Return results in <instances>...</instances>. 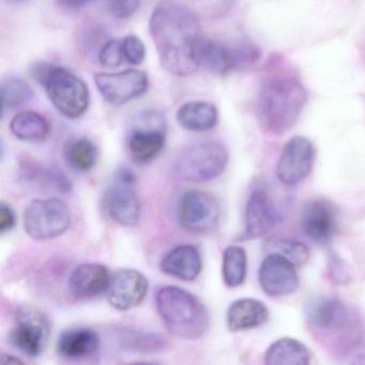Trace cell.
I'll return each mask as SVG.
<instances>
[{
	"label": "cell",
	"instance_id": "15",
	"mask_svg": "<svg viewBox=\"0 0 365 365\" xmlns=\"http://www.w3.org/2000/svg\"><path fill=\"white\" fill-rule=\"evenodd\" d=\"M258 279L264 294L272 298L289 296L299 286L296 264L279 253H270L262 260Z\"/></svg>",
	"mask_w": 365,
	"mask_h": 365
},
{
	"label": "cell",
	"instance_id": "23",
	"mask_svg": "<svg viewBox=\"0 0 365 365\" xmlns=\"http://www.w3.org/2000/svg\"><path fill=\"white\" fill-rule=\"evenodd\" d=\"M179 125L190 132H207L215 129L219 123V112L215 104L205 101H191L177 110Z\"/></svg>",
	"mask_w": 365,
	"mask_h": 365
},
{
	"label": "cell",
	"instance_id": "12",
	"mask_svg": "<svg viewBox=\"0 0 365 365\" xmlns=\"http://www.w3.org/2000/svg\"><path fill=\"white\" fill-rule=\"evenodd\" d=\"M177 212L183 230L193 234H207L217 227L221 207L212 194L194 189L182 194Z\"/></svg>",
	"mask_w": 365,
	"mask_h": 365
},
{
	"label": "cell",
	"instance_id": "31",
	"mask_svg": "<svg viewBox=\"0 0 365 365\" xmlns=\"http://www.w3.org/2000/svg\"><path fill=\"white\" fill-rule=\"evenodd\" d=\"M123 56L131 65H140L146 57V46L144 42L135 35H129L121 42Z\"/></svg>",
	"mask_w": 365,
	"mask_h": 365
},
{
	"label": "cell",
	"instance_id": "28",
	"mask_svg": "<svg viewBox=\"0 0 365 365\" xmlns=\"http://www.w3.org/2000/svg\"><path fill=\"white\" fill-rule=\"evenodd\" d=\"M119 339L125 349L143 354H155L166 347L165 341L159 335L134 329H121Z\"/></svg>",
	"mask_w": 365,
	"mask_h": 365
},
{
	"label": "cell",
	"instance_id": "10",
	"mask_svg": "<svg viewBox=\"0 0 365 365\" xmlns=\"http://www.w3.org/2000/svg\"><path fill=\"white\" fill-rule=\"evenodd\" d=\"M52 326L48 316L33 305H21L14 315L10 341L29 356L43 354L50 341Z\"/></svg>",
	"mask_w": 365,
	"mask_h": 365
},
{
	"label": "cell",
	"instance_id": "35",
	"mask_svg": "<svg viewBox=\"0 0 365 365\" xmlns=\"http://www.w3.org/2000/svg\"><path fill=\"white\" fill-rule=\"evenodd\" d=\"M58 1L68 8H82L96 0H58Z\"/></svg>",
	"mask_w": 365,
	"mask_h": 365
},
{
	"label": "cell",
	"instance_id": "14",
	"mask_svg": "<svg viewBox=\"0 0 365 365\" xmlns=\"http://www.w3.org/2000/svg\"><path fill=\"white\" fill-rule=\"evenodd\" d=\"M315 149L311 140L303 136H294L288 140L279 155L277 176L283 185H298L304 180L314 165Z\"/></svg>",
	"mask_w": 365,
	"mask_h": 365
},
{
	"label": "cell",
	"instance_id": "8",
	"mask_svg": "<svg viewBox=\"0 0 365 365\" xmlns=\"http://www.w3.org/2000/svg\"><path fill=\"white\" fill-rule=\"evenodd\" d=\"M24 228L35 240H50L65 234L71 225L69 207L59 198L35 200L25 209Z\"/></svg>",
	"mask_w": 365,
	"mask_h": 365
},
{
	"label": "cell",
	"instance_id": "20",
	"mask_svg": "<svg viewBox=\"0 0 365 365\" xmlns=\"http://www.w3.org/2000/svg\"><path fill=\"white\" fill-rule=\"evenodd\" d=\"M101 345L99 334L87 327L63 331L57 341V352L67 360H84L95 356Z\"/></svg>",
	"mask_w": 365,
	"mask_h": 365
},
{
	"label": "cell",
	"instance_id": "36",
	"mask_svg": "<svg viewBox=\"0 0 365 365\" xmlns=\"http://www.w3.org/2000/svg\"><path fill=\"white\" fill-rule=\"evenodd\" d=\"M0 361L4 364H11V363H14V364H18V363H24L20 359L16 358V356H11V354H1V358H0Z\"/></svg>",
	"mask_w": 365,
	"mask_h": 365
},
{
	"label": "cell",
	"instance_id": "17",
	"mask_svg": "<svg viewBox=\"0 0 365 365\" xmlns=\"http://www.w3.org/2000/svg\"><path fill=\"white\" fill-rule=\"evenodd\" d=\"M300 226L307 238L318 245H326L336 232V209L332 202L322 198L309 200L301 211Z\"/></svg>",
	"mask_w": 365,
	"mask_h": 365
},
{
	"label": "cell",
	"instance_id": "5",
	"mask_svg": "<svg viewBox=\"0 0 365 365\" xmlns=\"http://www.w3.org/2000/svg\"><path fill=\"white\" fill-rule=\"evenodd\" d=\"M34 78L43 87L54 108L66 118L84 116L91 104V93L86 83L78 76L51 63H40L34 67Z\"/></svg>",
	"mask_w": 365,
	"mask_h": 365
},
{
	"label": "cell",
	"instance_id": "4",
	"mask_svg": "<svg viewBox=\"0 0 365 365\" xmlns=\"http://www.w3.org/2000/svg\"><path fill=\"white\" fill-rule=\"evenodd\" d=\"M155 307L165 328L175 336L196 341L206 334L210 316L200 298L178 286L160 288Z\"/></svg>",
	"mask_w": 365,
	"mask_h": 365
},
{
	"label": "cell",
	"instance_id": "25",
	"mask_svg": "<svg viewBox=\"0 0 365 365\" xmlns=\"http://www.w3.org/2000/svg\"><path fill=\"white\" fill-rule=\"evenodd\" d=\"M12 134L24 142L38 143L51 133V123L39 113L27 110L16 115L10 123Z\"/></svg>",
	"mask_w": 365,
	"mask_h": 365
},
{
	"label": "cell",
	"instance_id": "34",
	"mask_svg": "<svg viewBox=\"0 0 365 365\" xmlns=\"http://www.w3.org/2000/svg\"><path fill=\"white\" fill-rule=\"evenodd\" d=\"M16 215L14 209L6 202L0 204V232L1 235L12 230L16 226Z\"/></svg>",
	"mask_w": 365,
	"mask_h": 365
},
{
	"label": "cell",
	"instance_id": "26",
	"mask_svg": "<svg viewBox=\"0 0 365 365\" xmlns=\"http://www.w3.org/2000/svg\"><path fill=\"white\" fill-rule=\"evenodd\" d=\"M68 165L80 173H88L98 161V148L93 140L86 138H76L68 144L65 151Z\"/></svg>",
	"mask_w": 365,
	"mask_h": 365
},
{
	"label": "cell",
	"instance_id": "29",
	"mask_svg": "<svg viewBox=\"0 0 365 365\" xmlns=\"http://www.w3.org/2000/svg\"><path fill=\"white\" fill-rule=\"evenodd\" d=\"M0 97L3 113L7 110L20 108L33 98V91L25 81L11 78L4 81L0 87Z\"/></svg>",
	"mask_w": 365,
	"mask_h": 365
},
{
	"label": "cell",
	"instance_id": "11",
	"mask_svg": "<svg viewBox=\"0 0 365 365\" xmlns=\"http://www.w3.org/2000/svg\"><path fill=\"white\" fill-rule=\"evenodd\" d=\"M260 52L254 44L227 46L204 38L200 48V65L217 76H227L255 65Z\"/></svg>",
	"mask_w": 365,
	"mask_h": 365
},
{
	"label": "cell",
	"instance_id": "21",
	"mask_svg": "<svg viewBox=\"0 0 365 365\" xmlns=\"http://www.w3.org/2000/svg\"><path fill=\"white\" fill-rule=\"evenodd\" d=\"M160 268L162 272L175 279L185 282L194 281L202 272V256L197 247L194 245H178L164 256Z\"/></svg>",
	"mask_w": 365,
	"mask_h": 365
},
{
	"label": "cell",
	"instance_id": "19",
	"mask_svg": "<svg viewBox=\"0 0 365 365\" xmlns=\"http://www.w3.org/2000/svg\"><path fill=\"white\" fill-rule=\"evenodd\" d=\"M110 277L112 274L103 264H83L72 272L68 287L73 298L88 300L108 292Z\"/></svg>",
	"mask_w": 365,
	"mask_h": 365
},
{
	"label": "cell",
	"instance_id": "1",
	"mask_svg": "<svg viewBox=\"0 0 365 365\" xmlns=\"http://www.w3.org/2000/svg\"><path fill=\"white\" fill-rule=\"evenodd\" d=\"M149 29L166 71L176 76L198 71L205 37L193 10L174 0H162L153 9Z\"/></svg>",
	"mask_w": 365,
	"mask_h": 365
},
{
	"label": "cell",
	"instance_id": "6",
	"mask_svg": "<svg viewBox=\"0 0 365 365\" xmlns=\"http://www.w3.org/2000/svg\"><path fill=\"white\" fill-rule=\"evenodd\" d=\"M230 161L227 148L215 140L196 143L183 149L173 164L177 178L189 182H206L223 174Z\"/></svg>",
	"mask_w": 365,
	"mask_h": 365
},
{
	"label": "cell",
	"instance_id": "13",
	"mask_svg": "<svg viewBox=\"0 0 365 365\" xmlns=\"http://www.w3.org/2000/svg\"><path fill=\"white\" fill-rule=\"evenodd\" d=\"M96 86L106 102L112 106H123L142 97L148 91V76L140 70H125L114 73H97Z\"/></svg>",
	"mask_w": 365,
	"mask_h": 365
},
{
	"label": "cell",
	"instance_id": "16",
	"mask_svg": "<svg viewBox=\"0 0 365 365\" xmlns=\"http://www.w3.org/2000/svg\"><path fill=\"white\" fill-rule=\"evenodd\" d=\"M148 288V279L140 271L120 269L113 273L110 277L106 298L114 309L129 311L145 300Z\"/></svg>",
	"mask_w": 365,
	"mask_h": 365
},
{
	"label": "cell",
	"instance_id": "24",
	"mask_svg": "<svg viewBox=\"0 0 365 365\" xmlns=\"http://www.w3.org/2000/svg\"><path fill=\"white\" fill-rule=\"evenodd\" d=\"M311 359L309 348L292 337L277 339L264 354V363L268 365H309Z\"/></svg>",
	"mask_w": 365,
	"mask_h": 365
},
{
	"label": "cell",
	"instance_id": "37",
	"mask_svg": "<svg viewBox=\"0 0 365 365\" xmlns=\"http://www.w3.org/2000/svg\"><path fill=\"white\" fill-rule=\"evenodd\" d=\"M8 1H10V3L14 4H22L25 3V1H29V0H8Z\"/></svg>",
	"mask_w": 365,
	"mask_h": 365
},
{
	"label": "cell",
	"instance_id": "22",
	"mask_svg": "<svg viewBox=\"0 0 365 365\" xmlns=\"http://www.w3.org/2000/svg\"><path fill=\"white\" fill-rule=\"evenodd\" d=\"M268 307L262 301L252 298L239 299L228 307L226 322L232 332L251 330L262 326L268 320Z\"/></svg>",
	"mask_w": 365,
	"mask_h": 365
},
{
	"label": "cell",
	"instance_id": "32",
	"mask_svg": "<svg viewBox=\"0 0 365 365\" xmlns=\"http://www.w3.org/2000/svg\"><path fill=\"white\" fill-rule=\"evenodd\" d=\"M123 46L121 42L117 40H110V41L104 43L99 53V61L103 67L108 69H115L123 65Z\"/></svg>",
	"mask_w": 365,
	"mask_h": 365
},
{
	"label": "cell",
	"instance_id": "7",
	"mask_svg": "<svg viewBox=\"0 0 365 365\" xmlns=\"http://www.w3.org/2000/svg\"><path fill=\"white\" fill-rule=\"evenodd\" d=\"M103 208L112 221L125 227L140 222L142 207L138 194V179L133 170L120 168L103 194Z\"/></svg>",
	"mask_w": 365,
	"mask_h": 365
},
{
	"label": "cell",
	"instance_id": "18",
	"mask_svg": "<svg viewBox=\"0 0 365 365\" xmlns=\"http://www.w3.org/2000/svg\"><path fill=\"white\" fill-rule=\"evenodd\" d=\"M281 221V213L264 190L256 189L247 200L242 239L259 238Z\"/></svg>",
	"mask_w": 365,
	"mask_h": 365
},
{
	"label": "cell",
	"instance_id": "30",
	"mask_svg": "<svg viewBox=\"0 0 365 365\" xmlns=\"http://www.w3.org/2000/svg\"><path fill=\"white\" fill-rule=\"evenodd\" d=\"M269 247L272 253H279L289 258L294 264H304L309 257V251L303 243L290 239H277L270 241Z\"/></svg>",
	"mask_w": 365,
	"mask_h": 365
},
{
	"label": "cell",
	"instance_id": "33",
	"mask_svg": "<svg viewBox=\"0 0 365 365\" xmlns=\"http://www.w3.org/2000/svg\"><path fill=\"white\" fill-rule=\"evenodd\" d=\"M140 5V0H110L108 9L114 18L125 20L135 14Z\"/></svg>",
	"mask_w": 365,
	"mask_h": 365
},
{
	"label": "cell",
	"instance_id": "2",
	"mask_svg": "<svg viewBox=\"0 0 365 365\" xmlns=\"http://www.w3.org/2000/svg\"><path fill=\"white\" fill-rule=\"evenodd\" d=\"M307 324L316 336L341 356L358 352L365 330L358 315L334 297H312L304 305Z\"/></svg>",
	"mask_w": 365,
	"mask_h": 365
},
{
	"label": "cell",
	"instance_id": "3",
	"mask_svg": "<svg viewBox=\"0 0 365 365\" xmlns=\"http://www.w3.org/2000/svg\"><path fill=\"white\" fill-rule=\"evenodd\" d=\"M307 103V91L288 72H274L264 78L258 91L260 125L269 133L282 135L294 127Z\"/></svg>",
	"mask_w": 365,
	"mask_h": 365
},
{
	"label": "cell",
	"instance_id": "9",
	"mask_svg": "<svg viewBox=\"0 0 365 365\" xmlns=\"http://www.w3.org/2000/svg\"><path fill=\"white\" fill-rule=\"evenodd\" d=\"M165 142L164 115L155 110L138 114L128 138V150L131 159L140 165L150 163L162 153Z\"/></svg>",
	"mask_w": 365,
	"mask_h": 365
},
{
	"label": "cell",
	"instance_id": "27",
	"mask_svg": "<svg viewBox=\"0 0 365 365\" xmlns=\"http://www.w3.org/2000/svg\"><path fill=\"white\" fill-rule=\"evenodd\" d=\"M247 257L245 250L238 245H230L223 253L222 277L227 287L242 285L247 277Z\"/></svg>",
	"mask_w": 365,
	"mask_h": 365
}]
</instances>
